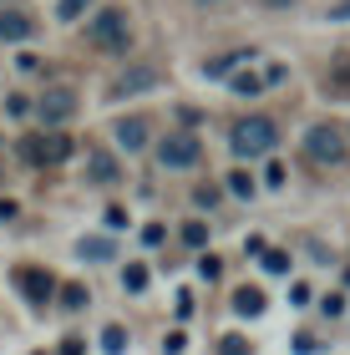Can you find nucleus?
I'll list each match as a JSON object with an SVG mask.
<instances>
[{
  "mask_svg": "<svg viewBox=\"0 0 350 355\" xmlns=\"http://www.w3.org/2000/svg\"><path fill=\"white\" fill-rule=\"evenodd\" d=\"M274 142H279V127H274V117H264V112H254V117L234 122V132H229V148H234L238 157L274 153Z\"/></svg>",
  "mask_w": 350,
  "mask_h": 355,
  "instance_id": "nucleus-1",
  "label": "nucleus"
},
{
  "mask_svg": "<svg viewBox=\"0 0 350 355\" xmlns=\"http://www.w3.org/2000/svg\"><path fill=\"white\" fill-rule=\"evenodd\" d=\"M87 36H91V46H102V51H117V56H127V46H132V31H127V15L117 10V6H107L97 21L87 26Z\"/></svg>",
  "mask_w": 350,
  "mask_h": 355,
  "instance_id": "nucleus-2",
  "label": "nucleus"
},
{
  "mask_svg": "<svg viewBox=\"0 0 350 355\" xmlns=\"http://www.w3.org/2000/svg\"><path fill=\"white\" fill-rule=\"evenodd\" d=\"M305 153H310V163H330V168H335L340 163V157H345V137H340V127L335 122H315L310 127V132H305Z\"/></svg>",
  "mask_w": 350,
  "mask_h": 355,
  "instance_id": "nucleus-3",
  "label": "nucleus"
},
{
  "mask_svg": "<svg viewBox=\"0 0 350 355\" xmlns=\"http://www.w3.org/2000/svg\"><path fill=\"white\" fill-rule=\"evenodd\" d=\"M21 153L30 157V163L56 168V163H67V157H71V137H67V132H36V137L21 142Z\"/></svg>",
  "mask_w": 350,
  "mask_h": 355,
  "instance_id": "nucleus-4",
  "label": "nucleus"
},
{
  "mask_svg": "<svg viewBox=\"0 0 350 355\" xmlns=\"http://www.w3.org/2000/svg\"><path fill=\"white\" fill-rule=\"evenodd\" d=\"M203 157V142L193 132H173L168 142H157V163L163 168H193Z\"/></svg>",
  "mask_w": 350,
  "mask_h": 355,
  "instance_id": "nucleus-5",
  "label": "nucleus"
},
{
  "mask_svg": "<svg viewBox=\"0 0 350 355\" xmlns=\"http://www.w3.org/2000/svg\"><path fill=\"white\" fill-rule=\"evenodd\" d=\"M163 82V76H157V67H148V61H142V67H127L117 82H112V96H137V92H148V87H157Z\"/></svg>",
  "mask_w": 350,
  "mask_h": 355,
  "instance_id": "nucleus-6",
  "label": "nucleus"
},
{
  "mask_svg": "<svg viewBox=\"0 0 350 355\" xmlns=\"http://www.w3.org/2000/svg\"><path fill=\"white\" fill-rule=\"evenodd\" d=\"M15 284H21V295L30 304H46L56 295V279H51V274H41V269H21V274H15Z\"/></svg>",
  "mask_w": 350,
  "mask_h": 355,
  "instance_id": "nucleus-7",
  "label": "nucleus"
},
{
  "mask_svg": "<svg viewBox=\"0 0 350 355\" xmlns=\"http://www.w3.org/2000/svg\"><path fill=\"white\" fill-rule=\"evenodd\" d=\"M71 112H76V96L67 87H51V92L41 96V122H67Z\"/></svg>",
  "mask_w": 350,
  "mask_h": 355,
  "instance_id": "nucleus-8",
  "label": "nucleus"
},
{
  "mask_svg": "<svg viewBox=\"0 0 350 355\" xmlns=\"http://www.w3.org/2000/svg\"><path fill=\"white\" fill-rule=\"evenodd\" d=\"M320 87H325L330 96H350V51L330 56V67H325V76H320Z\"/></svg>",
  "mask_w": 350,
  "mask_h": 355,
  "instance_id": "nucleus-9",
  "label": "nucleus"
},
{
  "mask_svg": "<svg viewBox=\"0 0 350 355\" xmlns=\"http://www.w3.org/2000/svg\"><path fill=\"white\" fill-rule=\"evenodd\" d=\"M36 36V21L21 10H0V41H30Z\"/></svg>",
  "mask_w": 350,
  "mask_h": 355,
  "instance_id": "nucleus-10",
  "label": "nucleus"
},
{
  "mask_svg": "<svg viewBox=\"0 0 350 355\" xmlns=\"http://www.w3.org/2000/svg\"><path fill=\"white\" fill-rule=\"evenodd\" d=\"M148 137H152V132H148V122H142V117H122V122H117V142H122L127 153L148 148Z\"/></svg>",
  "mask_w": 350,
  "mask_h": 355,
  "instance_id": "nucleus-11",
  "label": "nucleus"
},
{
  "mask_svg": "<svg viewBox=\"0 0 350 355\" xmlns=\"http://www.w3.org/2000/svg\"><path fill=\"white\" fill-rule=\"evenodd\" d=\"M87 178H91V183H117V178H122L117 173V157H107L102 148H91L87 153Z\"/></svg>",
  "mask_w": 350,
  "mask_h": 355,
  "instance_id": "nucleus-12",
  "label": "nucleus"
},
{
  "mask_svg": "<svg viewBox=\"0 0 350 355\" xmlns=\"http://www.w3.org/2000/svg\"><path fill=\"white\" fill-rule=\"evenodd\" d=\"M234 310L238 315H264V289H254V284H244V289H234Z\"/></svg>",
  "mask_w": 350,
  "mask_h": 355,
  "instance_id": "nucleus-13",
  "label": "nucleus"
},
{
  "mask_svg": "<svg viewBox=\"0 0 350 355\" xmlns=\"http://www.w3.org/2000/svg\"><path fill=\"white\" fill-rule=\"evenodd\" d=\"M238 61H249L244 51H234V56H213V61H203V76H209V82H218V76H229Z\"/></svg>",
  "mask_w": 350,
  "mask_h": 355,
  "instance_id": "nucleus-14",
  "label": "nucleus"
},
{
  "mask_svg": "<svg viewBox=\"0 0 350 355\" xmlns=\"http://www.w3.org/2000/svg\"><path fill=\"white\" fill-rule=\"evenodd\" d=\"M76 254H82V259H112V244H107V239H82Z\"/></svg>",
  "mask_w": 350,
  "mask_h": 355,
  "instance_id": "nucleus-15",
  "label": "nucleus"
},
{
  "mask_svg": "<svg viewBox=\"0 0 350 355\" xmlns=\"http://www.w3.org/2000/svg\"><path fill=\"white\" fill-rule=\"evenodd\" d=\"M102 350H107V355H122V350H127V330H122V325H107V330H102Z\"/></svg>",
  "mask_w": 350,
  "mask_h": 355,
  "instance_id": "nucleus-16",
  "label": "nucleus"
},
{
  "mask_svg": "<svg viewBox=\"0 0 350 355\" xmlns=\"http://www.w3.org/2000/svg\"><path fill=\"white\" fill-rule=\"evenodd\" d=\"M122 284L132 289V295H142V289H148V269H142V264H127V269H122Z\"/></svg>",
  "mask_w": 350,
  "mask_h": 355,
  "instance_id": "nucleus-17",
  "label": "nucleus"
},
{
  "mask_svg": "<svg viewBox=\"0 0 350 355\" xmlns=\"http://www.w3.org/2000/svg\"><path fill=\"white\" fill-rule=\"evenodd\" d=\"M183 244L203 249V244H209V223H183Z\"/></svg>",
  "mask_w": 350,
  "mask_h": 355,
  "instance_id": "nucleus-18",
  "label": "nucleus"
},
{
  "mask_svg": "<svg viewBox=\"0 0 350 355\" xmlns=\"http://www.w3.org/2000/svg\"><path fill=\"white\" fill-rule=\"evenodd\" d=\"M61 304H67V310H82L87 304V284H67L61 289Z\"/></svg>",
  "mask_w": 350,
  "mask_h": 355,
  "instance_id": "nucleus-19",
  "label": "nucleus"
},
{
  "mask_svg": "<svg viewBox=\"0 0 350 355\" xmlns=\"http://www.w3.org/2000/svg\"><path fill=\"white\" fill-rule=\"evenodd\" d=\"M264 269H269V274H290V254H279V249H264Z\"/></svg>",
  "mask_w": 350,
  "mask_h": 355,
  "instance_id": "nucleus-20",
  "label": "nucleus"
},
{
  "mask_svg": "<svg viewBox=\"0 0 350 355\" xmlns=\"http://www.w3.org/2000/svg\"><path fill=\"white\" fill-rule=\"evenodd\" d=\"M218 355H249V340L244 335H224V340H218Z\"/></svg>",
  "mask_w": 350,
  "mask_h": 355,
  "instance_id": "nucleus-21",
  "label": "nucleus"
},
{
  "mask_svg": "<svg viewBox=\"0 0 350 355\" xmlns=\"http://www.w3.org/2000/svg\"><path fill=\"white\" fill-rule=\"evenodd\" d=\"M82 10H87V0H61V6H56V15H61V21H76Z\"/></svg>",
  "mask_w": 350,
  "mask_h": 355,
  "instance_id": "nucleus-22",
  "label": "nucleus"
},
{
  "mask_svg": "<svg viewBox=\"0 0 350 355\" xmlns=\"http://www.w3.org/2000/svg\"><path fill=\"white\" fill-rule=\"evenodd\" d=\"M229 188L238 193V198H249V193H254V178H249V173H234V178H229Z\"/></svg>",
  "mask_w": 350,
  "mask_h": 355,
  "instance_id": "nucleus-23",
  "label": "nucleus"
},
{
  "mask_svg": "<svg viewBox=\"0 0 350 355\" xmlns=\"http://www.w3.org/2000/svg\"><path fill=\"white\" fill-rule=\"evenodd\" d=\"M234 92L238 96H254V92H259V76H234Z\"/></svg>",
  "mask_w": 350,
  "mask_h": 355,
  "instance_id": "nucleus-24",
  "label": "nucleus"
},
{
  "mask_svg": "<svg viewBox=\"0 0 350 355\" xmlns=\"http://www.w3.org/2000/svg\"><path fill=\"white\" fill-rule=\"evenodd\" d=\"M218 269H224V264H218L213 254H203V259H198V274H203V279H218Z\"/></svg>",
  "mask_w": 350,
  "mask_h": 355,
  "instance_id": "nucleus-25",
  "label": "nucleus"
},
{
  "mask_svg": "<svg viewBox=\"0 0 350 355\" xmlns=\"http://www.w3.org/2000/svg\"><path fill=\"white\" fill-rule=\"evenodd\" d=\"M163 350H168V355H183V350H188V340H183V330H173L168 340H163Z\"/></svg>",
  "mask_w": 350,
  "mask_h": 355,
  "instance_id": "nucleus-26",
  "label": "nucleus"
},
{
  "mask_svg": "<svg viewBox=\"0 0 350 355\" xmlns=\"http://www.w3.org/2000/svg\"><path fill=\"white\" fill-rule=\"evenodd\" d=\"M6 112H10V117H26L30 102H26V96H6Z\"/></svg>",
  "mask_w": 350,
  "mask_h": 355,
  "instance_id": "nucleus-27",
  "label": "nucleus"
},
{
  "mask_svg": "<svg viewBox=\"0 0 350 355\" xmlns=\"http://www.w3.org/2000/svg\"><path fill=\"white\" fill-rule=\"evenodd\" d=\"M320 310H325V315H330V320H335V315H345V300H340V295H330V300H325V304H320Z\"/></svg>",
  "mask_w": 350,
  "mask_h": 355,
  "instance_id": "nucleus-28",
  "label": "nucleus"
},
{
  "mask_svg": "<svg viewBox=\"0 0 350 355\" xmlns=\"http://www.w3.org/2000/svg\"><path fill=\"white\" fill-rule=\"evenodd\" d=\"M330 21H350V0H340V6H330Z\"/></svg>",
  "mask_w": 350,
  "mask_h": 355,
  "instance_id": "nucleus-29",
  "label": "nucleus"
},
{
  "mask_svg": "<svg viewBox=\"0 0 350 355\" xmlns=\"http://www.w3.org/2000/svg\"><path fill=\"white\" fill-rule=\"evenodd\" d=\"M82 345L87 340H76V335H71V340H61V355H82Z\"/></svg>",
  "mask_w": 350,
  "mask_h": 355,
  "instance_id": "nucleus-30",
  "label": "nucleus"
},
{
  "mask_svg": "<svg viewBox=\"0 0 350 355\" xmlns=\"http://www.w3.org/2000/svg\"><path fill=\"white\" fill-rule=\"evenodd\" d=\"M264 6H274V10H290V6H295V0H264Z\"/></svg>",
  "mask_w": 350,
  "mask_h": 355,
  "instance_id": "nucleus-31",
  "label": "nucleus"
},
{
  "mask_svg": "<svg viewBox=\"0 0 350 355\" xmlns=\"http://www.w3.org/2000/svg\"><path fill=\"white\" fill-rule=\"evenodd\" d=\"M203 6H218V0H203Z\"/></svg>",
  "mask_w": 350,
  "mask_h": 355,
  "instance_id": "nucleus-32",
  "label": "nucleus"
}]
</instances>
